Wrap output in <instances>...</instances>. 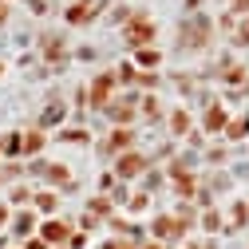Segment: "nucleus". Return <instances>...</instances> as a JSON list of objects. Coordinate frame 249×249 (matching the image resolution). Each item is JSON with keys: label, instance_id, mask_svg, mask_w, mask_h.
Here are the masks:
<instances>
[{"label": "nucleus", "instance_id": "nucleus-1", "mask_svg": "<svg viewBox=\"0 0 249 249\" xmlns=\"http://www.w3.org/2000/svg\"><path fill=\"white\" fill-rule=\"evenodd\" d=\"M139 166H142V159H135V154H127V159L119 162V170H123V174H135Z\"/></svg>", "mask_w": 249, "mask_h": 249}, {"label": "nucleus", "instance_id": "nucleus-2", "mask_svg": "<svg viewBox=\"0 0 249 249\" xmlns=\"http://www.w3.org/2000/svg\"><path fill=\"white\" fill-rule=\"evenodd\" d=\"M44 233H48L52 241H64V237H68V230H64V226H59V222H52V226H48Z\"/></svg>", "mask_w": 249, "mask_h": 249}, {"label": "nucleus", "instance_id": "nucleus-4", "mask_svg": "<svg viewBox=\"0 0 249 249\" xmlns=\"http://www.w3.org/2000/svg\"><path fill=\"white\" fill-rule=\"evenodd\" d=\"M245 131H249V123H233V127H230V135H233V139H241Z\"/></svg>", "mask_w": 249, "mask_h": 249}, {"label": "nucleus", "instance_id": "nucleus-3", "mask_svg": "<svg viewBox=\"0 0 249 249\" xmlns=\"http://www.w3.org/2000/svg\"><path fill=\"white\" fill-rule=\"evenodd\" d=\"M107 87H111V79H99V83H95V103H103V95H107Z\"/></svg>", "mask_w": 249, "mask_h": 249}]
</instances>
